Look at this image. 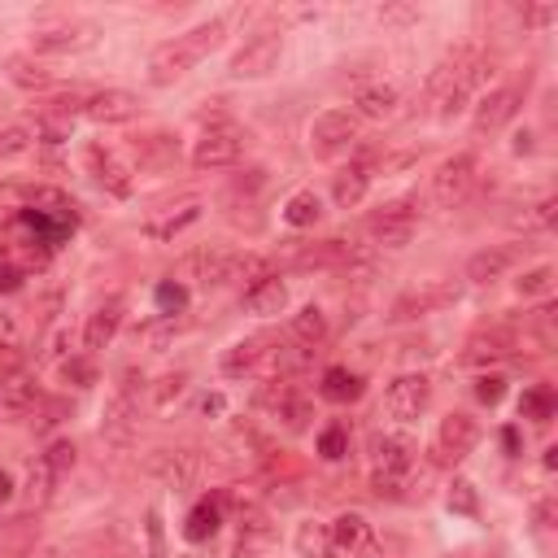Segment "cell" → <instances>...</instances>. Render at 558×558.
<instances>
[{
  "instance_id": "cell-3",
  "label": "cell",
  "mask_w": 558,
  "mask_h": 558,
  "mask_svg": "<svg viewBox=\"0 0 558 558\" xmlns=\"http://www.w3.org/2000/svg\"><path fill=\"white\" fill-rule=\"evenodd\" d=\"M101 40V27L88 23V18H58V23H45L31 31V53L40 58H71V53H88L97 49Z\"/></svg>"
},
{
  "instance_id": "cell-43",
  "label": "cell",
  "mask_w": 558,
  "mask_h": 558,
  "mask_svg": "<svg viewBox=\"0 0 558 558\" xmlns=\"http://www.w3.org/2000/svg\"><path fill=\"white\" fill-rule=\"evenodd\" d=\"M445 502H449V510H454V515H475V510H480V497H475V484H471V480H462V475H458V480L449 484V493H445Z\"/></svg>"
},
{
  "instance_id": "cell-37",
  "label": "cell",
  "mask_w": 558,
  "mask_h": 558,
  "mask_svg": "<svg viewBox=\"0 0 558 558\" xmlns=\"http://www.w3.org/2000/svg\"><path fill=\"white\" fill-rule=\"evenodd\" d=\"M297 554H302V558H328V554H332V541H328V523H319V519H306V523L297 528Z\"/></svg>"
},
{
  "instance_id": "cell-8",
  "label": "cell",
  "mask_w": 558,
  "mask_h": 558,
  "mask_svg": "<svg viewBox=\"0 0 558 558\" xmlns=\"http://www.w3.org/2000/svg\"><path fill=\"white\" fill-rule=\"evenodd\" d=\"M279 53H284V36H279V31H257V36H249L231 53L227 75L231 79H266L279 66Z\"/></svg>"
},
{
  "instance_id": "cell-27",
  "label": "cell",
  "mask_w": 558,
  "mask_h": 558,
  "mask_svg": "<svg viewBox=\"0 0 558 558\" xmlns=\"http://www.w3.org/2000/svg\"><path fill=\"white\" fill-rule=\"evenodd\" d=\"M5 75H10V84L27 88V92H45V88H53V71H49L45 62H36L31 53H14V58L5 62Z\"/></svg>"
},
{
  "instance_id": "cell-9",
  "label": "cell",
  "mask_w": 558,
  "mask_h": 558,
  "mask_svg": "<svg viewBox=\"0 0 558 558\" xmlns=\"http://www.w3.org/2000/svg\"><path fill=\"white\" fill-rule=\"evenodd\" d=\"M358 144V118L345 110H324L310 123V153L315 157H341Z\"/></svg>"
},
{
  "instance_id": "cell-13",
  "label": "cell",
  "mask_w": 558,
  "mask_h": 558,
  "mask_svg": "<svg viewBox=\"0 0 558 558\" xmlns=\"http://www.w3.org/2000/svg\"><path fill=\"white\" fill-rule=\"evenodd\" d=\"M515 354H519L515 328H484V332H471L467 345H462V363L467 367H497V363H506Z\"/></svg>"
},
{
  "instance_id": "cell-46",
  "label": "cell",
  "mask_w": 558,
  "mask_h": 558,
  "mask_svg": "<svg viewBox=\"0 0 558 558\" xmlns=\"http://www.w3.org/2000/svg\"><path fill=\"white\" fill-rule=\"evenodd\" d=\"M183 384H188V371H170V376H162L157 384H153V406H170L179 393H183Z\"/></svg>"
},
{
  "instance_id": "cell-42",
  "label": "cell",
  "mask_w": 558,
  "mask_h": 558,
  "mask_svg": "<svg viewBox=\"0 0 558 558\" xmlns=\"http://www.w3.org/2000/svg\"><path fill=\"white\" fill-rule=\"evenodd\" d=\"M31 144H36V127H27V123L5 127V131H0V162H5V157H18V153H27Z\"/></svg>"
},
{
  "instance_id": "cell-10",
  "label": "cell",
  "mask_w": 558,
  "mask_h": 558,
  "mask_svg": "<svg viewBox=\"0 0 558 558\" xmlns=\"http://www.w3.org/2000/svg\"><path fill=\"white\" fill-rule=\"evenodd\" d=\"M519 105H523V88H519V84H502V88H493L489 97H480L475 118H471L475 140H484V136H493V131H502V127L519 114Z\"/></svg>"
},
{
  "instance_id": "cell-51",
  "label": "cell",
  "mask_w": 558,
  "mask_h": 558,
  "mask_svg": "<svg viewBox=\"0 0 558 558\" xmlns=\"http://www.w3.org/2000/svg\"><path fill=\"white\" fill-rule=\"evenodd\" d=\"M62 376H66V380H75L79 389H88V384L97 380V371H92L84 358H71V363H62Z\"/></svg>"
},
{
  "instance_id": "cell-23",
  "label": "cell",
  "mask_w": 558,
  "mask_h": 558,
  "mask_svg": "<svg viewBox=\"0 0 558 558\" xmlns=\"http://www.w3.org/2000/svg\"><path fill=\"white\" fill-rule=\"evenodd\" d=\"M367 536H371V523H367V515H358V510H345V515H337V519L328 523V541H332L337 554H358V549L367 545Z\"/></svg>"
},
{
  "instance_id": "cell-56",
  "label": "cell",
  "mask_w": 558,
  "mask_h": 558,
  "mask_svg": "<svg viewBox=\"0 0 558 558\" xmlns=\"http://www.w3.org/2000/svg\"><path fill=\"white\" fill-rule=\"evenodd\" d=\"M201 410H205V415H223V397H218V393H210V397L201 402Z\"/></svg>"
},
{
  "instance_id": "cell-30",
  "label": "cell",
  "mask_w": 558,
  "mask_h": 558,
  "mask_svg": "<svg viewBox=\"0 0 558 558\" xmlns=\"http://www.w3.org/2000/svg\"><path fill=\"white\" fill-rule=\"evenodd\" d=\"M201 218V201H183V205H175L170 214H162V218H149L144 223V236H153V240H175L183 227H192Z\"/></svg>"
},
{
  "instance_id": "cell-17",
  "label": "cell",
  "mask_w": 558,
  "mask_h": 558,
  "mask_svg": "<svg viewBox=\"0 0 558 558\" xmlns=\"http://www.w3.org/2000/svg\"><path fill=\"white\" fill-rule=\"evenodd\" d=\"M279 528L270 523V515L262 510H244L240 515V528H236V545H231V558H262L270 545H275Z\"/></svg>"
},
{
  "instance_id": "cell-49",
  "label": "cell",
  "mask_w": 558,
  "mask_h": 558,
  "mask_svg": "<svg viewBox=\"0 0 558 558\" xmlns=\"http://www.w3.org/2000/svg\"><path fill=\"white\" fill-rule=\"evenodd\" d=\"M144 528H149V558H166V545H162V510L157 506H149Z\"/></svg>"
},
{
  "instance_id": "cell-20",
  "label": "cell",
  "mask_w": 558,
  "mask_h": 558,
  "mask_svg": "<svg viewBox=\"0 0 558 558\" xmlns=\"http://www.w3.org/2000/svg\"><path fill=\"white\" fill-rule=\"evenodd\" d=\"M371 175H376V170H371L367 157L341 166V170L332 175V201H337L341 210H358V205L367 201V192H371Z\"/></svg>"
},
{
  "instance_id": "cell-31",
  "label": "cell",
  "mask_w": 558,
  "mask_h": 558,
  "mask_svg": "<svg viewBox=\"0 0 558 558\" xmlns=\"http://www.w3.org/2000/svg\"><path fill=\"white\" fill-rule=\"evenodd\" d=\"M31 545H36V523L27 515L0 523V558H27Z\"/></svg>"
},
{
  "instance_id": "cell-39",
  "label": "cell",
  "mask_w": 558,
  "mask_h": 558,
  "mask_svg": "<svg viewBox=\"0 0 558 558\" xmlns=\"http://www.w3.org/2000/svg\"><path fill=\"white\" fill-rule=\"evenodd\" d=\"M58 484H62V480L36 458V467H31V475H27V502H31V506H49L53 493H58Z\"/></svg>"
},
{
  "instance_id": "cell-5",
  "label": "cell",
  "mask_w": 558,
  "mask_h": 558,
  "mask_svg": "<svg viewBox=\"0 0 558 558\" xmlns=\"http://www.w3.org/2000/svg\"><path fill=\"white\" fill-rule=\"evenodd\" d=\"M240 157H244V131L231 127L227 118L210 123V127L196 136V144H192V166H196V170H227V166H236Z\"/></svg>"
},
{
  "instance_id": "cell-52",
  "label": "cell",
  "mask_w": 558,
  "mask_h": 558,
  "mask_svg": "<svg viewBox=\"0 0 558 558\" xmlns=\"http://www.w3.org/2000/svg\"><path fill=\"white\" fill-rule=\"evenodd\" d=\"M18 289H23V270H18L14 262H0V293L10 297V293H18Z\"/></svg>"
},
{
  "instance_id": "cell-21",
  "label": "cell",
  "mask_w": 558,
  "mask_h": 558,
  "mask_svg": "<svg viewBox=\"0 0 558 558\" xmlns=\"http://www.w3.org/2000/svg\"><path fill=\"white\" fill-rule=\"evenodd\" d=\"M123 297H110L105 306H97L92 315H88V324H84V354H101V350H110V341L118 337V328H123Z\"/></svg>"
},
{
  "instance_id": "cell-25",
  "label": "cell",
  "mask_w": 558,
  "mask_h": 558,
  "mask_svg": "<svg viewBox=\"0 0 558 558\" xmlns=\"http://www.w3.org/2000/svg\"><path fill=\"white\" fill-rule=\"evenodd\" d=\"M397 101H402V92H397L393 84H384V79L354 88V110H358L363 118H389V114L397 110Z\"/></svg>"
},
{
  "instance_id": "cell-48",
  "label": "cell",
  "mask_w": 558,
  "mask_h": 558,
  "mask_svg": "<svg viewBox=\"0 0 558 558\" xmlns=\"http://www.w3.org/2000/svg\"><path fill=\"white\" fill-rule=\"evenodd\" d=\"M475 397H480L484 406H497V402L506 397V380H502V376H480V380H475Z\"/></svg>"
},
{
  "instance_id": "cell-16",
  "label": "cell",
  "mask_w": 558,
  "mask_h": 558,
  "mask_svg": "<svg viewBox=\"0 0 558 558\" xmlns=\"http://www.w3.org/2000/svg\"><path fill=\"white\" fill-rule=\"evenodd\" d=\"M105 441L114 445H127L136 432H140V402H136V389H118L105 406V423H101Z\"/></svg>"
},
{
  "instance_id": "cell-19",
  "label": "cell",
  "mask_w": 558,
  "mask_h": 558,
  "mask_svg": "<svg viewBox=\"0 0 558 558\" xmlns=\"http://www.w3.org/2000/svg\"><path fill=\"white\" fill-rule=\"evenodd\" d=\"M244 310L257 315V319H270V315H284L289 310V284L279 279L275 270L253 279V284L244 289Z\"/></svg>"
},
{
  "instance_id": "cell-45",
  "label": "cell",
  "mask_w": 558,
  "mask_h": 558,
  "mask_svg": "<svg viewBox=\"0 0 558 558\" xmlns=\"http://www.w3.org/2000/svg\"><path fill=\"white\" fill-rule=\"evenodd\" d=\"M136 149H140V157L144 162H170L175 157V140L170 136H144V140H136Z\"/></svg>"
},
{
  "instance_id": "cell-50",
  "label": "cell",
  "mask_w": 558,
  "mask_h": 558,
  "mask_svg": "<svg viewBox=\"0 0 558 558\" xmlns=\"http://www.w3.org/2000/svg\"><path fill=\"white\" fill-rule=\"evenodd\" d=\"M18 371H23L18 345H14V341H0V380H10V376H18Z\"/></svg>"
},
{
  "instance_id": "cell-38",
  "label": "cell",
  "mask_w": 558,
  "mask_h": 558,
  "mask_svg": "<svg viewBox=\"0 0 558 558\" xmlns=\"http://www.w3.org/2000/svg\"><path fill=\"white\" fill-rule=\"evenodd\" d=\"M515 289H519V297H549V293H554V266H549V262L528 266V270L515 279Z\"/></svg>"
},
{
  "instance_id": "cell-22",
  "label": "cell",
  "mask_w": 558,
  "mask_h": 558,
  "mask_svg": "<svg viewBox=\"0 0 558 558\" xmlns=\"http://www.w3.org/2000/svg\"><path fill=\"white\" fill-rule=\"evenodd\" d=\"M88 166H92L97 183H101L110 196H131V175H127V166H123L110 149L92 144V149H88Z\"/></svg>"
},
{
  "instance_id": "cell-6",
  "label": "cell",
  "mask_w": 558,
  "mask_h": 558,
  "mask_svg": "<svg viewBox=\"0 0 558 558\" xmlns=\"http://www.w3.org/2000/svg\"><path fill=\"white\" fill-rule=\"evenodd\" d=\"M367 236L376 249H406L419 231V205L415 201H389L376 214H367Z\"/></svg>"
},
{
  "instance_id": "cell-36",
  "label": "cell",
  "mask_w": 558,
  "mask_h": 558,
  "mask_svg": "<svg viewBox=\"0 0 558 558\" xmlns=\"http://www.w3.org/2000/svg\"><path fill=\"white\" fill-rule=\"evenodd\" d=\"M519 419H532V423H549L554 419V389L549 384H536V389H528L523 397H519Z\"/></svg>"
},
{
  "instance_id": "cell-14",
  "label": "cell",
  "mask_w": 558,
  "mask_h": 558,
  "mask_svg": "<svg viewBox=\"0 0 558 558\" xmlns=\"http://www.w3.org/2000/svg\"><path fill=\"white\" fill-rule=\"evenodd\" d=\"M475 445H480V423L467 410H454V415L441 419V428H436V454L445 462H462Z\"/></svg>"
},
{
  "instance_id": "cell-35",
  "label": "cell",
  "mask_w": 558,
  "mask_h": 558,
  "mask_svg": "<svg viewBox=\"0 0 558 558\" xmlns=\"http://www.w3.org/2000/svg\"><path fill=\"white\" fill-rule=\"evenodd\" d=\"M183 328H188V319H179V315H157L153 324H144V328L136 332V341L149 345V350H166Z\"/></svg>"
},
{
  "instance_id": "cell-41",
  "label": "cell",
  "mask_w": 558,
  "mask_h": 558,
  "mask_svg": "<svg viewBox=\"0 0 558 558\" xmlns=\"http://www.w3.org/2000/svg\"><path fill=\"white\" fill-rule=\"evenodd\" d=\"M275 419L284 423L289 432H306V428H310V419H315V406H310L302 393H293L284 406H279V415H275Z\"/></svg>"
},
{
  "instance_id": "cell-7",
  "label": "cell",
  "mask_w": 558,
  "mask_h": 558,
  "mask_svg": "<svg viewBox=\"0 0 558 558\" xmlns=\"http://www.w3.org/2000/svg\"><path fill=\"white\" fill-rule=\"evenodd\" d=\"M458 284L454 279H428V284H419V289H406L393 306H389V319L393 324H410V319H428V315H441L445 306H454L458 302Z\"/></svg>"
},
{
  "instance_id": "cell-55",
  "label": "cell",
  "mask_w": 558,
  "mask_h": 558,
  "mask_svg": "<svg viewBox=\"0 0 558 558\" xmlns=\"http://www.w3.org/2000/svg\"><path fill=\"white\" fill-rule=\"evenodd\" d=\"M380 18L384 23H406V18H415V10H380Z\"/></svg>"
},
{
  "instance_id": "cell-58",
  "label": "cell",
  "mask_w": 558,
  "mask_h": 558,
  "mask_svg": "<svg viewBox=\"0 0 558 558\" xmlns=\"http://www.w3.org/2000/svg\"><path fill=\"white\" fill-rule=\"evenodd\" d=\"M14 493V480H10V471H0V502H5Z\"/></svg>"
},
{
  "instance_id": "cell-15",
  "label": "cell",
  "mask_w": 558,
  "mask_h": 558,
  "mask_svg": "<svg viewBox=\"0 0 558 558\" xmlns=\"http://www.w3.org/2000/svg\"><path fill=\"white\" fill-rule=\"evenodd\" d=\"M84 114L92 123H101V127H123V123H131L140 114V97L136 92H123V88H105V92H92L88 97Z\"/></svg>"
},
{
  "instance_id": "cell-1",
  "label": "cell",
  "mask_w": 558,
  "mask_h": 558,
  "mask_svg": "<svg viewBox=\"0 0 558 558\" xmlns=\"http://www.w3.org/2000/svg\"><path fill=\"white\" fill-rule=\"evenodd\" d=\"M223 36H227V23H223V18H210V23L192 27V31H183V36H175V40L157 45V49L149 53V84H153V88L179 84L201 58H210V53L223 45Z\"/></svg>"
},
{
  "instance_id": "cell-47",
  "label": "cell",
  "mask_w": 558,
  "mask_h": 558,
  "mask_svg": "<svg viewBox=\"0 0 558 558\" xmlns=\"http://www.w3.org/2000/svg\"><path fill=\"white\" fill-rule=\"evenodd\" d=\"M157 306H162V315H183V306H188L183 284H175V279H166V284L157 289Z\"/></svg>"
},
{
  "instance_id": "cell-33",
  "label": "cell",
  "mask_w": 558,
  "mask_h": 558,
  "mask_svg": "<svg viewBox=\"0 0 558 558\" xmlns=\"http://www.w3.org/2000/svg\"><path fill=\"white\" fill-rule=\"evenodd\" d=\"M218 523H223V506L205 497V502L192 506V515H188V523H183V536H188L192 545H201V541H210V536L218 532Z\"/></svg>"
},
{
  "instance_id": "cell-18",
  "label": "cell",
  "mask_w": 558,
  "mask_h": 558,
  "mask_svg": "<svg viewBox=\"0 0 558 558\" xmlns=\"http://www.w3.org/2000/svg\"><path fill=\"white\" fill-rule=\"evenodd\" d=\"M515 266H519V249L515 244H489V249L467 257V279L471 284H497V279L510 275Z\"/></svg>"
},
{
  "instance_id": "cell-12",
  "label": "cell",
  "mask_w": 558,
  "mask_h": 558,
  "mask_svg": "<svg viewBox=\"0 0 558 558\" xmlns=\"http://www.w3.org/2000/svg\"><path fill=\"white\" fill-rule=\"evenodd\" d=\"M201 454L196 449H188V445H179V449H157V454H149V475H157L166 489H175V493H183V489H192L196 480H201Z\"/></svg>"
},
{
  "instance_id": "cell-4",
  "label": "cell",
  "mask_w": 558,
  "mask_h": 558,
  "mask_svg": "<svg viewBox=\"0 0 558 558\" xmlns=\"http://www.w3.org/2000/svg\"><path fill=\"white\" fill-rule=\"evenodd\" d=\"M475 183H480V153H471V149L454 153L432 175V205L436 210H458L475 192Z\"/></svg>"
},
{
  "instance_id": "cell-29",
  "label": "cell",
  "mask_w": 558,
  "mask_h": 558,
  "mask_svg": "<svg viewBox=\"0 0 558 558\" xmlns=\"http://www.w3.org/2000/svg\"><path fill=\"white\" fill-rule=\"evenodd\" d=\"M554 214H558V201H554V196H536V201H528V205H515V210L506 214V223H510L515 231H545V227L554 223Z\"/></svg>"
},
{
  "instance_id": "cell-40",
  "label": "cell",
  "mask_w": 558,
  "mask_h": 558,
  "mask_svg": "<svg viewBox=\"0 0 558 558\" xmlns=\"http://www.w3.org/2000/svg\"><path fill=\"white\" fill-rule=\"evenodd\" d=\"M40 462H45L58 480H66V475L75 471V462H79V449H75V441H53V445L40 454Z\"/></svg>"
},
{
  "instance_id": "cell-26",
  "label": "cell",
  "mask_w": 558,
  "mask_h": 558,
  "mask_svg": "<svg viewBox=\"0 0 558 558\" xmlns=\"http://www.w3.org/2000/svg\"><path fill=\"white\" fill-rule=\"evenodd\" d=\"M262 358H266V341H262V337H249V341H236L231 350H223L218 367H223V376L240 380V376L257 371V363H262Z\"/></svg>"
},
{
  "instance_id": "cell-34",
  "label": "cell",
  "mask_w": 558,
  "mask_h": 558,
  "mask_svg": "<svg viewBox=\"0 0 558 558\" xmlns=\"http://www.w3.org/2000/svg\"><path fill=\"white\" fill-rule=\"evenodd\" d=\"M324 218V201H319V192H310V188H302V192H293L289 196V205H284V223L289 227H315Z\"/></svg>"
},
{
  "instance_id": "cell-28",
  "label": "cell",
  "mask_w": 558,
  "mask_h": 558,
  "mask_svg": "<svg viewBox=\"0 0 558 558\" xmlns=\"http://www.w3.org/2000/svg\"><path fill=\"white\" fill-rule=\"evenodd\" d=\"M289 337L302 345V350H319L328 341V315L319 306H302L293 319H289Z\"/></svg>"
},
{
  "instance_id": "cell-57",
  "label": "cell",
  "mask_w": 558,
  "mask_h": 558,
  "mask_svg": "<svg viewBox=\"0 0 558 558\" xmlns=\"http://www.w3.org/2000/svg\"><path fill=\"white\" fill-rule=\"evenodd\" d=\"M515 153H532V131H519L515 136Z\"/></svg>"
},
{
  "instance_id": "cell-53",
  "label": "cell",
  "mask_w": 558,
  "mask_h": 558,
  "mask_svg": "<svg viewBox=\"0 0 558 558\" xmlns=\"http://www.w3.org/2000/svg\"><path fill=\"white\" fill-rule=\"evenodd\" d=\"M523 23H528V27H545V23H554V5H536V10H523Z\"/></svg>"
},
{
  "instance_id": "cell-24",
  "label": "cell",
  "mask_w": 558,
  "mask_h": 558,
  "mask_svg": "<svg viewBox=\"0 0 558 558\" xmlns=\"http://www.w3.org/2000/svg\"><path fill=\"white\" fill-rule=\"evenodd\" d=\"M40 397H45V393H40V380L27 376V371H18V376H10V380H0V410H10V415L36 410Z\"/></svg>"
},
{
  "instance_id": "cell-54",
  "label": "cell",
  "mask_w": 558,
  "mask_h": 558,
  "mask_svg": "<svg viewBox=\"0 0 558 558\" xmlns=\"http://www.w3.org/2000/svg\"><path fill=\"white\" fill-rule=\"evenodd\" d=\"M536 528H554V502H541L536 506Z\"/></svg>"
},
{
  "instance_id": "cell-32",
  "label": "cell",
  "mask_w": 558,
  "mask_h": 558,
  "mask_svg": "<svg viewBox=\"0 0 558 558\" xmlns=\"http://www.w3.org/2000/svg\"><path fill=\"white\" fill-rule=\"evenodd\" d=\"M324 397L328 402H358L363 397V376L358 371H350V367H328L324 371Z\"/></svg>"
},
{
  "instance_id": "cell-44",
  "label": "cell",
  "mask_w": 558,
  "mask_h": 558,
  "mask_svg": "<svg viewBox=\"0 0 558 558\" xmlns=\"http://www.w3.org/2000/svg\"><path fill=\"white\" fill-rule=\"evenodd\" d=\"M319 454H324L328 462H341V458L350 454V432H345L341 423L324 428V436H319Z\"/></svg>"
},
{
  "instance_id": "cell-11",
  "label": "cell",
  "mask_w": 558,
  "mask_h": 558,
  "mask_svg": "<svg viewBox=\"0 0 558 558\" xmlns=\"http://www.w3.org/2000/svg\"><path fill=\"white\" fill-rule=\"evenodd\" d=\"M428 402H432V380H428L423 371L397 376V380L389 384V393H384V410H389L393 419H402V423L419 419V415L428 410Z\"/></svg>"
},
{
  "instance_id": "cell-2",
  "label": "cell",
  "mask_w": 558,
  "mask_h": 558,
  "mask_svg": "<svg viewBox=\"0 0 558 558\" xmlns=\"http://www.w3.org/2000/svg\"><path fill=\"white\" fill-rule=\"evenodd\" d=\"M371 489L384 497H397V489H406L410 471H415V445L402 441V436H389V432H376L371 436Z\"/></svg>"
}]
</instances>
